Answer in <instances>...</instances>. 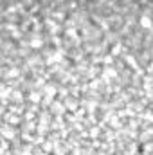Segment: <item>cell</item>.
I'll return each instance as SVG.
<instances>
[{
  "instance_id": "1",
  "label": "cell",
  "mask_w": 153,
  "mask_h": 155,
  "mask_svg": "<svg viewBox=\"0 0 153 155\" xmlns=\"http://www.w3.org/2000/svg\"><path fill=\"white\" fill-rule=\"evenodd\" d=\"M2 155H153V0H2Z\"/></svg>"
}]
</instances>
